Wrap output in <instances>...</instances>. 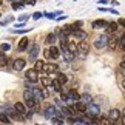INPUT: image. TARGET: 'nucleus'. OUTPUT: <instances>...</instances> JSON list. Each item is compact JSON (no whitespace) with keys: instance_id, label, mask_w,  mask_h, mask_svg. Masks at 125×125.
<instances>
[{"instance_id":"nucleus-1","label":"nucleus","mask_w":125,"mask_h":125,"mask_svg":"<svg viewBox=\"0 0 125 125\" xmlns=\"http://www.w3.org/2000/svg\"><path fill=\"white\" fill-rule=\"evenodd\" d=\"M86 114H88V117H97L100 114V107H97L96 104H88L86 105Z\"/></svg>"},{"instance_id":"nucleus-2","label":"nucleus","mask_w":125,"mask_h":125,"mask_svg":"<svg viewBox=\"0 0 125 125\" xmlns=\"http://www.w3.org/2000/svg\"><path fill=\"white\" fill-rule=\"evenodd\" d=\"M108 34H102L99 37V39H96V42H94V46L97 48V50H102V48H105V46H108Z\"/></svg>"},{"instance_id":"nucleus-3","label":"nucleus","mask_w":125,"mask_h":125,"mask_svg":"<svg viewBox=\"0 0 125 125\" xmlns=\"http://www.w3.org/2000/svg\"><path fill=\"white\" fill-rule=\"evenodd\" d=\"M88 51H90V45L85 42V39H83V40H80V43L77 45V52H79V56L83 59V57L88 54Z\"/></svg>"},{"instance_id":"nucleus-4","label":"nucleus","mask_w":125,"mask_h":125,"mask_svg":"<svg viewBox=\"0 0 125 125\" xmlns=\"http://www.w3.org/2000/svg\"><path fill=\"white\" fill-rule=\"evenodd\" d=\"M39 51H40L39 45H32L30 48V51H28V59H30L31 62H36L37 60V56H39Z\"/></svg>"},{"instance_id":"nucleus-5","label":"nucleus","mask_w":125,"mask_h":125,"mask_svg":"<svg viewBox=\"0 0 125 125\" xmlns=\"http://www.w3.org/2000/svg\"><path fill=\"white\" fill-rule=\"evenodd\" d=\"M57 70H59V66H57L56 63H45L43 65L42 71L45 74H51V73H57Z\"/></svg>"},{"instance_id":"nucleus-6","label":"nucleus","mask_w":125,"mask_h":125,"mask_svg":"<svg viewBox=\"0 0 125 125\" xmlns=\"http://www.w3.org/2000/svg\"><path fill=\"white\" fill-rule=\"evenodd\" d=\"M26 79H28V80H31V82H37V80H39V74H37V70H36V68L26 70Z\"/></svg>"},{"instance_id":"nucleus-7","label":"nucleus","mask_w":125,"mask_h":125,"mask_svg":"<svg viewBox=\"0 0 125 125\" xmlns=\"http://www.w3.org/2000/svg\"><path fill=\"white\" fill-rule=\"evenodd\" d=\"M25 65H26V60L22 59V57H17V59H14V62H12L14 70H23V68H25Z\"/></svg>"},{"instance_id":"nucleus-8","label":"nucleus","mask_w":125,"mask_h":125,"mask_svg":"<svg viewBox=\"0 0 125 125\" xmlns=\"http://www.w3.org/2000/svg\"><path fill=\"white\" fill-rule=\"evenodd\" d=\"M108 119L111 121V125H113V121H119V119H121V113H119V110H117V108L110 110V113H108Z\"/></svg>"},{"instance_id":"nucleus-9","label":"nucleus","mask_w":125,"mask_h":125,"mask_svg":"<svg viewBox=\"0 0 125 125\" xmlns=\"http://www.w3.org/2000/svg\"><path fill=\"white\" fill-rule=\"evenodd\" d=\"M14 108H16L17 111L22 114V116H26V113H28V107H26V105H23L22 102H16V104H14Z\"/></svg>"},{"instance_id":"nucleus-10","label":"nucleus","mask_w":125,"mask_h":125,"mask_svg":"<svg viewBox=\"0 0 125 125\" xmlns=\"http://www.w3.org/2000/svg\"><path fill=\"white\" fill-rule=\"evenodd\" d=\"M86 105L88 104H85L83 100H77V102H74V108H76V111H79V113H85L86 111Z\"/></svg>"},{"instance_id":"nucleus-11","label":"nucleus","mask_w":125,"mask_h":125,"mask_svg":"<svg viewBox=\"0 0 125 125\" xmlns=\"http://www.w3.org/2000/svg\"><path fill=\"white\" fill-rule=\"evenodd\" d=\"M28 43H30V40H28V37H22L20 42H19V45H17V50L19 51H25L26 50V46H28Z\"/></svg>"},{"instance_id":"nucleus-12","label":"nucleus","mask_w":125,"mask_h":125,"mask_svg":"<svg viewBox=\"0 0 125 125\" xmlns=\"http://www.w3.org/2000/svg\"><path fill=\"white\" fill-rule=\"evenodd\" d=\"M71 34H73L77 40H83L85 37H86V32H85L83 30H80V28H79V30H76V31H73Z\"/></svg>"},{"instance_id":"nucleus-13","label":"nucleus","mask_w":125,"mask_h":125,"mask_svg":"<svg viewBox=\"0 0 125 125\" xmlns=\"http://www.w3.org/2000/svg\"><path fill=\"white\" fill-rule=\"evenodd\" d=\"M107 20H104V19H100V20H94L93 22V28L94 30H100V28H105L107 26Z\"/></svg>"},{"instance_id":"nucleus-14","label":"nucleus","mask_w":125,"mask_h":125,"mask_svg":"<svg viewBox=\"0 0 125 125\" xmlns=\"http://www.w3.org/2000/svg\"><path fill=\"white\" fill-rule=\"evenodd\" d=\"M59 56H60V51L59 50H57V48L56 46H50V57H51V59H59Z\"/></svg>"},{"instance_id":"nucleus-15","label":"nucleus","mask_w":125,"mask_h":125,"mask_svg":"<svg viewBox=\"0 0 125 125\" xmlns=\"http://www.w3.org/2000/svg\"><path fill=\"white\" fill-rule=\"evenodd\" d=\"M119 46V39L117 37H111V39H108V48L110 50H114V48Z\"/></svg>"},{"instance_id":"nucleus-16","label":"nucleus","mask_w":125,"mask_h":125,"mask_svg":"<svg viewBox=\"0 0 125 125\" xmlns=\"http://www.w3.org/2000/svg\"><path fill=\"white\" fill-rule=\"evenodd\" d=\"M59 39H60V43H62V45H66V43H68V32L62 30L60 34H59Z\"/></svg>"},{"instance_id":"nucleus-17","label":"nucleus","mask_w":125,"mask_h":125,"mask_svg":"<svg viewBox=\"0 0 125 125\" xmlns=\"http://www.w3.org/2000/svg\"><path fill=\"white\" fill-rule=\"evenodd\" d=\"M117 26H119V23H116V22H110V23H107V31L108 32H116V30H117Z\"/></svg>"},{"instance_id":"nucleus-18","label":"nucleus","mask_w":125,"mask_h":125,"mask_svg":"<svg viewBox=\"0 0 125 125\" xmlns=\"http://www.w3.org/2000/svg\"><path fill=\"white\" fill-rule=\"evenodd\" d=\"M66 50H68L70 52H73V54H76V52H77V45H76V42L66 43Z\"/></svg>"},{"instance_id":"nucleus-19","label":"nucleus","mask_w":125,"mask_h":125,"mask_svg":"<svg viewBox=\"0 0 125 125\" xmlns=\"http://www.w3.org/2000/svg\"><path fill=\"white\" fill-rule=\"evenodd\" d=\"M6 63H8V57L5 54V51L0 50V66H5Z\"/></svg>"},{"instance_id":"nucleus-20","label":"nucleus","mask_w":125,"mask_h":125,"mask_svg":"<svg viewBox=\"0 0 125 125\" xmlns=\"http://www.w3.org/2000/svg\"><path fill=\"white\" fill-rule=\"evenodd\" d=\"M51 86H52V90H54V91H62V86H63V85L56 79V80H52V82H51Z\"/></svg>"},{"instance_id":"nucleus-21","label":"nucleus","mask_w":125,"mask_h":125,"mask_svg":"<svg viewBox=\"0 0 125 125\" xmlns=\"http://www.w3.org/2000/svg\"><path fill=\"white\" fill-rule=\"evenodd\" d=\"M0 124H11L9 116H6L5 113H0Z\"/></svg>"},{"instance_id":"nucleus-22","label":"nucleus","mask_w":125,"mask_h":125,"mask_svg":"<svg viewBox=\"0 0 125 125\" xmlns=\"http://www.w3.org/2000/svg\"><path fill=\"white\" fill-rule=\"evenodd\" d=\"M56 40H57V36H56V34H52V32L46 36V43H50V45H52V43H54Z\"/></svg>"},{"instance_id":"nucleus-23","label":"nucleus","mask_w":125,"mask_h":125,"mask_svg":"<svg viewBox=\"0 0 125 125\" xmlns=\"http://www.w3.org/2000/svg\"><path fill=\"white\" fill-rule=\"evenodd\" d=\"M51 82H52V80L50 77H40V83L43 86H51Z\"/></svg>"},{"instance_id":"nucleus-24","label":"nucleus","mask_w":125,"mask_h":125,"mask_svg":"<svg viewBox=\"0 0 125 125\" xmlns=\"http://www.w3.org/2000/svg\"><path fill=\"white\" fill-rule=\"evenodd\" d=\"M23 6H25L23 0H22V2H19V0H17V2H12V9H22Z\"/></svg>"},{"instance_id":"nucleus-25","label":"nucleus","mask_w":125,"mask_h":125,"mask_svg":"<svg viewBox=\"0 0 125 125\" xmlns=\"http://www.w3.org/2000/svg\"><path fill=\"white\" fill-rule=\"evenodd\" d=\"M43 65H45V62H43V60H36V62H34V68H36L37 71H42Z\"/></svg>"},{"instance_id":"nucleus-26","label":"nucleus","mask_w":125,"mask_h":125,"mask_svg":"<svg viewBox=\"0 0 125 125\" xmlns=\"http://www.w3.org/2000/svg\"><path fill=\"white\" fill-rule=\"evenodd\" d=\"M97 124H102V125L110 124V125H111V121H110L108 117H102V116H100V117H97Z\"/></svg>"},{"instance_id":"nucleus-27","label":"nucleus","mask_w":125,"mask_h":125,"mask_svg":"<svg viewBox=\"0 0 125 125\" xmlns=\"http://www.w3.org/2000/svg\"><path fill=\"white\" fill-rule=\"evenodd\" d=\"M57 80H59L62 85H65V83H66V80H68V77H66L65 74H57Z\"/></svg>"},{"instance_id":"nucleus-28","label":"nucleus","mask_w":125,"mask_h":125,"mask_svg":"<svg viewBox=\"0 0 125 125\" xmlns=\"http://www.w3.org/2000/svg\"><path fill=\"white\" fill-rule=\"evenodd\" d=\"M80 26H82V22H80V20H76V22L73 23V25H71V31H76V30H79Z\"/></svg>"},{"instance_id":"nucleus-29","label":"nucleus","mask_w":125,"mask_h":125,"mask_svg":"<svg viewBox=\"0 0 125 125\" xmlns=\"http://www.w3.org/2000/svg\"><path fill=\"white\" fill-rule=\"evenodd\" d=\"M80 100H83L85 104H86V102L90 104V102H91V97H90V94H86V93H85V94H80Z\"/></svg>"},{"instance_id":"nucleus-30","label":"nucleus","mask_w":125,"mask_h":125,"mask_svg":"<svg viewBox=\"0 0 125 125\" xmlns=\"http://www.w3.org/2000/svg\"><path fill=\"white\" fill-rule=\"evenodd\" d=\"M57 16H59V12H46V14H45V17H46V19H50V20L56 19Z\"/></svg>"},{"instance_id":"nucleus-31","label":"nucleus","mask_w":125,"mask_h":125,"mask_svg":"<svg viewBox=\"0 0 125 125\" xmlns=\"http://www.w3.org/2000/svg\"><path fill=\"white\" fill-rule=\"evenodd\" d=\"M119 46H121L122 50H125V32L121 36V39H119Z\"/></svg>"},{"instance_id":"nucleus-32","label":"nucleus","mask_w":125,"mask_h":125,"mask_svg":"<svg viewBox=\"0 0 125 125\" xmlns=\"http://www.w3.org/2000/svg\"><path fill=\"white\" fill-rule=\"evenodd\" d=\"M9 48H11L9 43H2V45H0V50L2 51H9Z\"/></svg>"},{"instance_id":"nucleus-33","label":"nucleus","mask_w":125,"mask_h":125,"mask_svg":"<svg viewBox=\"0 0 125 125\" xmlns=\"http://www.w3.org/2000/svg\"><path fill=\"white\" fill-rule=\"evenodd\" d=\"M42 16H43L42 12H34L32 14V19H34V20H39V19H42Z\"/></svg>"},{"instance_id":"nucleus-34","label":"nucleus","mask_w":125,"mask_h":125,"mask_svg":"<svg viewBox=\"0 0 125 125\" xmlns=\"http://www.w3.org/2000/svg\"><path fill=\"white\" fill-rule=\"evenodd\" d=\"M28 31H30V30H17V28L14 30V32H16V34H26Z\"/></svg>"},{"instance_id":"nucleus-35","label":"nucleus","mask_w":125,"mask_h":125,"mask_svg":"<svg viewBox=\"0 0 125 125\" xmlns=\"http://www.w3.org/2000/svg\"><path fill=\"white\" fill-rule=\"evenodd\" d=\"M28 17H30V16H28V14H22V16H20V17H19V22H23V20H28Z\"/></svg>"},{"instance_id":"nucleus-36","label":"nucleus","mask_w":125,"mask_h":125,"mask_svg":"<svg viewBox=\"0 0 125 125\" xmlns=\"http://www.w3.org/2000/svg\"><path fill=\"white\" fill-rule=\"evenodd\" d=\"M25 5H36V0H23Z\"/></svg>"},{"instance_id":"nucleus-37","label":"nucleus","mask_w":125,"mask_h":125,"mask_svg":"<svg viewBox=\"0 0 125 125\" xmlns=\"http://www.w3.org/2000/svg\"><path fill=\"white\" fill-rule=\"evenodd\" d=\"M119 25L122 28H125V19H119Z\"/></svg>"},{"instance_id":"nucleus-38","label":"nucleus","mask_w":125,"mask_h":125,"mask_svg":"<svg viewBox=\"0 0 125 125\" xmlns=\"http://www.w3.org/2000/svg\"><path fill=\"white\" fill-rule=\"evenodd\" d=\"M45 57H46V59H50V48L45 51Z\"/></svg>"},{"instance_id":"nucleus-39","label":"nucleus","mask_w":125,"mask_h":125,"mask_svg":"<svg viewBox=\"0 0 125 125\" xmlns=\"http://www.w3.org/2000/svg\"><path fill=\"white\" fill-rule=\"evenodd\" d=\"M99 11H102V12H104V11H108V8H105V6H99Z\"/></svg>"},{"instance_id":"nucleus-40","label":"nucleus","mask_w":125,"mask_h":125,"mask_svg":"<svg viewBox=\"0 0 125 125\" xmlns=\"http://www.w3.org/2000/svg\"><path fill=\"white\" fill-rule=\"evenodd\" d=\"M108 11L111 12V14H119V12H117V9H108Z\"/></svg>"},{"instance_id":"nucleus-41","label":"nucleus","mask_w":125,"mask_h":125,"mask_svg":"<svg viewBox=\"0 0 125 125\" xmlns=\"http://www.w3.org/2000/svg\"><path fill=\"white\" fill-rule=\"evenodd\" d=\"M100 3H102V5H105V3H107V0H99V5Z\"/></svg>"},{"instance_id":"nucleus-42","label":"nucleus","mask_w":125,"mask_h":125,"mask_svg":"<svg viewBox=\"0 0 125 125\" xmlns=\"http://www.w3.org/2000/svg\"><path fill=\"white\" fill-rule=\"evenodd\" d=\"M122 88H125V79H124V82H122Z\"/></svg>"},{"instance_id":"nucleus-43","label":"nucleus","mask_w":125,"mask_h":125,"mask_svg":"<svg viewBox=\"0 0 125 125\" xmlns=\"http://www.w3.org/2000/svg\"><path fill=\"white\" fill-rule=\"evenodd\" d=\"M9 2H11V3H12V2H17V0H9Z\"/></svg>"},{"instance_id":"nucleus-44","label":"nucleus","mask_w":125,"mask_h":125,"mask_svg":"<svg viewBox=\"0 0 125 125\" xmlns=\"http://www.w3.org/2000/svg\"><path fill=\"white\" fill-rule=\"evenodd\" d=\"M122 73H124V76H125V68H124V71H122Z\"/></svg>"},{"instance_id":"nucleus-45","label":"nucleus","mask_w":125,"mask_h":125,"mask_svg":"<svg viewBox=\"0 0 125 125\" xmlns=\"http://www.w3.org/2000/svg\"><path fill=\"white\" fill-rule=\"evenodd\" d=\"M2 3H3V0H0V5H2Z\"/></svg>"}]
</instances>
